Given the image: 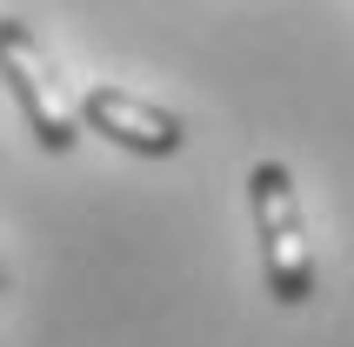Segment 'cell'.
<instances>
[{"label":"cell","mask_w":354,"mask_h":347,"mask_svg":"<svg viewBox=\"0 0 354 347\" xmlns=\"http://www.w3.org/2000/svg\"><path fill=\"white\" fill-rule=\"evenodd\" d=\"M0 80L14 87L20 114H27V127H34V140L47 147V154H67L80 140V107L67 100V87L54 80V67H47V54H40V40L20 27L14 14L0 20Z\"/></svg>","instance_id":"7a4b0ae2"},{"label":"cell","mask_w":354,"mask_h":347,"mask_svg":"<svg viewBox=\"0 0 354 347\" xmlns=\"http://www.w3.org/2000/svg\"><path fill=\"white\" fill-rule=\"evenodd\" d=\"M254 200V227H261V261H268V294L281 308H301L315 294V247H308V221L295 200V174L281 160H261L248 180Z\"/></svg>","instance_id":"6da1fadb"},{"label":"cell","mask_w":354,"mask_h":347,"mask_svg":"<svg viewBox=\"0 0 354 347\" xmlns=\"http://www.w3.org/2000/svg\"><path fill=\"white\" fill-rule=\"evenodd\" d=\"M80 120L94 134H107L114 147H127V154H180V140H187V127L167 107L127 94V87H107V80L80 94Z\"/></svg>","instance_id":"3957f363"},{"label":"cell","mask_w":354,"mask_h":347,"mask_svg":"<svg viewBox=\"0 0 354 347\" xmlns=\"http://www.w3.org/2000/svg\"><path fill=\"white\" fill-rule=\"evenodd\" d=\"M0 288H7V281H0Z\"/></svg>","instance_id":"277c9868"}]
</instances>
